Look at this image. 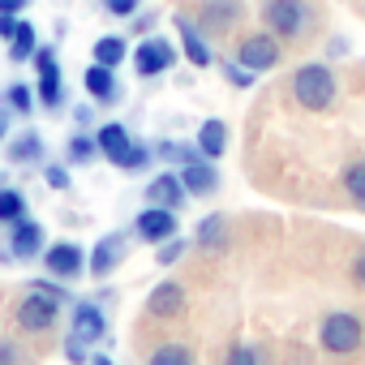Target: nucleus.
I'll return each instance as SVG.
<instances>
[{"label":"nucleus","instance_id":"1","mask_svg":"<svg viewBox=\"0 0 365 365\" xmlns=\"http://www.w3.org/2000/svg\"><path fill=\"white\" fill-rule=\"evenodd\" d=\"M292 99L305 108V112H327L335 99H339V82H335V73L322 65V61H309V65H301L297 73H292Z\"/></svg>","mask_w":365,"mask_h":365},{"label":"nucleus","instance_id":"2","mask_svg":"<svg viewBox=\"0 0 365 365\" xmlns=\"http://www.w3.org/2000/svg\"><path fill=\"white\" fill-rule=\"evenodd\" d=\"M262 26L279 43H297L314 31V9L309 0H262Z\"/></svg>","mask_w":365,"mask_h":365},{"label":"nucleus","instance_id":"3","mask_svg":"<svg viewBox=\"0 0 365 365\" xmlns=\"http://www.w3.org/2000/svg\"><path fill=\"white\" fill-rule=\"evenodd\" d=\"M361 339H365V327H361L356 314L335 309V314H327V318L318 322V344H322L331 356H348V352H356Z\"/></svg>","mask_w":365,"mask_h":365},{"label":"nucleus","instance_id":"4","mask_svg":"<svg viewBox=\"0 0 365 365\" xmlns=\"http://www.w3.org/2000/svg\"><path fill=\"white\" fill-rule=\"evenodd\" d=\"M31 61H35V99H39V108L56 112V108L65 103V82H61V61H56V48H52V43H39Z\"/></svg>","mask_w":365,"mask_h":365},{"label":"nucleus","instance_id":"5","mask_svg":"<svg viewBox=\"0 0 365 365\" xmlns=\"http://www.w3.org/2000/svg\"><path fill=\"white\" fill-rule=\"evenodd\" d=\"M232 61L245 65L250 73H271V69H279V61H284V43H279L271 31H254V35H245V39L237 43Z\"/></svg>","mask_w":365,"mask_h":365},{"label":"nucleus","instance_id":"6","mask_svg":"<svg viewBox=\"0 0 365 365\" xmlns=\"http://www.w3.org/2000/svg\"><path fill=\"white\" fill-rule=\"evenodd\" d=\"M56 318H61V301H52V297H43V292H35V288H31V292L18 301V309H14L18 331H26V335H43V331H52Z\"/></svg>","mask_w":365,"mask_h":365},{"label":"nucleus","instance_id":"7","mask_svg":"<svg viewBox=\"0 0 365 365\" xmlns=\"http://www.w3.org/2000/svg\"><path fill=\"white\" fill-rule=\"evenodd\" d=\"M43 267H48V275H52V279L73 284V279H82V275H86V250H82L78 241H56V245H48V250H43Z\"/></svg>","mask_w":365,"mask_h":365},{"label":"nucleus","instance_id":"8","mask_svg":"<svg viewBox=\"0 0 365 365\" xmlns=\"http://www.w3.org/2000/svg\"><path fill=\"white\" fill-rule=\"evenodd\" d=\"M241 18H245V0H202L194 22L202 26V35H232Z\"/></svg>","mask_w":365,"mask_h":365},{"label":"nucleus","instance_id":"9","mask_svg":"<svg viewBox=\"0 0 365 365\" xmlns=\"http://www.w3.org/2000/svg\"><path fill=\"white\" fill-rule=\"evenodd\" d=\"M172 65H176V48H172V39H163V35L142 39L138 52H133V69H138V78H159V73H168Z\"/></svg>","mask_w":365,"mask_h":365},{"label":"nucleus","instance_id":"10","mask_svg":"<svg viewBox=\"0 0 365 365\" xmlns=\"http://www.w3.org/2000/svg\"><path fill=\"white\" fill-rule=\"evenodd\" d=\"M43 250H48V232L39 220L22 215L18 224H9V254L18 262H35V258H43Z\"/></svg>","mask_w":365,"mask_h":365},{"label":"nucleus","instance_id":"11","mask_svg":"<svg viewBox=\"0 0 365 365\" xmlns=\"http://www.w3.org/2000/svg\"><path fill=\"white\" fill-rule=\"evenodd\" d=\"M172 26H176V35H180V52H185V61H190L194 69H211V65H215V56H211V43H207L202 26H198L194 18L176 14V18H172Z\"/></svg>","mask_w":365,"mask_h":365},{"label":"nucleus","instance_id":"12","mask_svg":"<svg viewBox=\"0 0 365 365\" xmlns=\"http://www.w3.org/2000/svg\"><path fill=\"white\" fill-rule=\"evenodd\" d=\"M176 211H168V207H146V211H138V220H133V232H138V241H146V245H159V241H168V237H176Z\"/></svg>","mask_w":365,"mask_h":365},{"label":"nucleus","instance_id":"13","mask_svg":"<svg viewBox=\"0 0 365 365\" xmlns=\"http://www.w3.org/2000/svg\"><path fill=\"white\" fill-rule=\"evenodd\" d=\"M69 331L86 344H99V339H108V314L95 301H78L73 314H69Z\"/></svg>","mask_w":365,"mask_h":365},{"label":"nucleus","instance_id":"14","mask_svg":"<svg viewBox=\"0 0 365 365\" xmlns=\"http://www.w3.org/2000/svg\"><path fill=\"white\" fill-rule=\"evenodd\" d=\"M146 202L150 207H168V211H180L190 202L185 185H180V172H159L150 185H146Z\"/></svg>","mask_w":365,"mask_h":365},{"label":"nucleus","instance_id":"15","mask_svg":"<svg viewBox=\"0 0 365 365\" xmlns=\"http://www.w3.org/2000/svg\"><path fill=\"white\" fill-rule=\"evenodd\" d=\"M180 309H185V288H180L176 279H163V284H155L150 288V297H146V314L150 318H176Z\"/></svg>","mask_w":365,"mask_h":365},{"label":"nucleus","instance_id":"16","mask_svg":"<svg viewBox=\"0 0 365 365\" xmlns=\"http://www.w3.org/2000/svg\"><path fill=\"white\" fill-rule=\"evenodd\" d=\"M180 185H185L190 198H207V194L220 190V172H215L211 159H194V163L180 168Z\"/></svg>","mask_w":365,"mask_h":365},{"label":"nucleus","instance_id":"17","mask_svg":"<svg viewBox=\"0 0 365 365\" xmlns=\"http://www.w3.org/2000/svg\"><path fill=\"white\" fill-rule=\"evenodd\" d=\"M120 258H125V237H103L95 250H91V258H86V275H95V279H108L116 267H120Z\"/></svg>","mask_w":365,"mask_h":365},{"label":"nucleus","instance_id":"18","mask_svg":"<svg viewBox=\"0 0 365 365\" xmlns=\"http://www.w3.org/2000/svg\"><path fill=\"white\" fill-rule=\"evenodd\" d=\"M82 86L95 103H108V108L120 103V82H116V69H108V65H91L82 73Z\"/></svg>","mask_w":365,"mask_h":365},{"label":"nucleus","instance_id":"19","mask_svg":"<svg viewBox=\"0 0 365 365\" xmlns=\"http://www.w3.org/2000/svg\"><path fill=\"white\" fill-rule=\"evenodd\" d=\"M129 142H133V138H129V129H125L120 120H108V125H99V129H95V146H99V155H103V159H112V163L129 150Z\"/></svg>","mask_w":365,"mask_h":365},{"label":"nucleus","instance_id":"20","mask_svg":"<svg viewBox=\"0 0 365 365\" xmlns=\"http://www.w3.org/2000/svg\"><path fill=\"white\" fill-rule=\"evenodd\" d=\"M194 142H198L202 159H211V163H215V159L228 150V125L211 116V120H202V125H198V138H194Z\"/></svg>","mask_w":365,"mask_h":365},{"label":"nucleus","instance_id":"21","mask_svg":"<svg viewBox=\"0 0 365 365\" xmlns=\"http://www.w3.org/2000/svg\"><path fill=\"white\" fill-rule=\"evenodd\" d=\"M194 245L220 254V250L228 245V220H224V215H207V220H198V228H194Z\"/></svg>","mask_w":365,"mask_h":365},{"label":"nucleus","instance_id":"22","mask_svg":"<svg viewBox=\"0 0 365 365\" xmlns=\"http://www.w3.org/2000/svg\"><path fill=\"white\" fill-rule=\"evenodd\" d=\"M91 56H95V65H108V69H116V65H125V56H129V43H125L120 35H103V39H95Z\"/></svg>","mask_w":365,"mask_h":365},{"label":"nucleus","instance_id":"23","mask_svg":"<svg viewBox=\"0 0 365 365\" xmlns=\"http://www.w3.org/2000/svg\"><path fill=\"white\" fill-rule=\"evenodd\" d=\"M43 155H48V146H43V138H39L35 129L18 133V138L9 142V159H14V163H35V159H43Z\"/></svg>","mask_w":365,"mask_h":365},{"label":"nucleus","instance_id":"24","mask_svg":"<svg viewBox=\"0 0 365 365\" xmlns=\"http://www.w3.org/2000/svg\"><path fill=\"white\" fill-rule=\"evenodd\" d=\"M155 155L159 159H168V163H194V159H202V150H198V142H180V138H163L159 146H155Z\"/></svg>","mask_w":365,"mask_h":365},{"label":"nucleus","instance_id":"25","mask_svg":"<svg viewBox=\"0 0 365 365\" xmlns=\"http://www.w3.org/2000/svg\"><path fill=\"white\" fill-rule=\"evenodd\" d=\"M35 48H39V39H35V26L31 22H18V31H14V39H9V61H31L35 56Z\"/></svg>","mask_w":365,"mask_h":365},{"label":"nucleus","instance_id":"26","mask_svg":"<svg viewBox=\"0 0 365 365\" xmlns=\"http://www.w3.org/2000/svg\"><path fill=\"white\" fill-rule=\"evenodd\" d=\"M344 194L352 198V207L365 211V159H352L344 168Z\"/></svg>","mask_w":365,"mask_h":365},{"label":"nucleus","instance_id":"27","mask_svg":"<svg viewBox=\"0 0 365 365\" xmlns=\"http://www.w3.org/2000/svg\"><path fill=\"white\" fill-rule=\"evenodd\" d=\"M5 108H9L14 116H31V112H35V86L14 82V86L5 91Z\"/></svg>","mask_w":365,"mask_h":365},{"label":"nucleus","instance_id":"28","mask_svg":"<svg viewBox=\"0 0 365 365\" xmlns=\"http://www.w3.org/2000/svg\"><path fill=\"white\" fill-rule=\"evenodd\" d=\"M150 163H155V146H146V142H129V150L116 159L120 172H142V168H150Z\"/></svg>","mask_w":365,"mask_h":365},{"label":"nucleus","instance_id":"29","mask_svg":"<svg viewBox=\"0 0 365 365\" xmlns=\"http://www.w3.org/2000/svg\"><path fill=\"white\" fill-rule=\"evenodd\" d=\"M146 365H194V352H190L185 344H159V348L146 356Z\"/></svg>","mask_w":365,"mask_h":365},{"label":"nucleus","instance_id":"30","mask_svg":"<svg viewBox=\"0 0 365 365\" xmlns=\"http://www.w3.org/2000/svg\"><path fill=\"white\" fill-rule=\"evenodd\" d=\"M26 215V194L22 190H0V224H18Z\"/></svg>","mask_w":365,"mask_h":365},{"label":"nucleus","instance_id":"31","mask_svg":"<svg viewBox=\"0 0 365 365\" xmlns=\"http://www.w3.org/2000/svg\"><path fill=\"white\" fill-rule=\"evenodd\" d=\"M65 155H69V163H91V159L99 155V146H95L91 133H73L69 146H65Z\"/></svg>","mask_w":365,"mask_h":365},{"label":"nucleus","instance_id":"32","mask_svg":"<svg viewBox=\"0 0 365 365\" xmlns=\"http://www.w3.org/2000/svg\"><path fill=\"white\" fill-rule=\"evenodd\" d=\"M185 237H168V241H159L155 245V267H172V262H180V254H185Z\"/></svg>","mask_w":365,"mask_h":365},{"label":"nucleus","instance_id":"33","mask_svg":"<svg viewBox=\"0 0 365 365\" xmlns=\"http://www.w3.org/2000/svg\"><path fill=\"white\" fill-rule=\"evenodd\" d=\"M86 348H91V344H86V339H78L73 331L65 335V361H69V365H86V361H91V352H86Z\"/></svg>","mask_w":365,"mask_h":365},{"label":"nucleus","instance_id":"34","mask_svg":"<svg viewBox=\"0 0 365 365\" xmlns=\"http://www.w3.org/2000/svg\"><path fill=\"white\" fill-rule=\"evenodd\" d=\"M224 365H262V352H258V348H250V344H232Z\"/></svg>","mask_w":365,"mask_h":365},{"label":"nucleus","instance_id":"35","mask_svg":"<svg viewBox=\"0 0 365 365\" xmlns=\"http://www.w3.org/2000/svg\"><path fill=\"white\" fill-rule=\"evenodd\" d=\"M224 78H228L232 86H241V91H245V86H254V78H258V73H250V69H245V65H237V61H224Z\"/></svg>","mask_w":365,"mask_h":365},{"label":"nucleus","instance_id":"36","mask_svg":"<svg viewBox=\"0 0 365 365\" xmlns=\"http://www.w3.org/2000/svg\"><path fill=\"white\" fill-rule=\"evenodd\" d=\"M31 288H35V292H43V297H52V301H61V305L69 301V288H65V279H35Z\"/></svg>","mask_w":365,"mask_h":365},{"label":"nucleus","instance_id":"37","mask_svg":"<svg viewBox=\"0 0 365 365\" xmlns=\"http://www.w3.org/2000/svg\"><path fill=\"white\" fill-rule=\"evenodd\" d=\"M43 180H48L52 190H69V168L65 163H48L43 168Z\"/></svg>","mask_w":365,"mask_h":365},{"label":"nucleus","instance_id":"38","mask_svg":"<svg viewBox=\"0 0 365 365\" xmlns=\"http://www.w3.org/2000/svg\"><path fill=\"white\" fill-rule=\"evenodd\" d=\"M138 5H142V0H103V9H108L112 18H133Z\"/></svg>","mask_w":365,"mask_h":365},{"label":"nucleus","instance_id":"39","mask_svg":"<svg viewBox=\"0 0 365 365\" xmlns=\"http://www.w3.org/2000/svg\"><path fill=\"white\" fill-rule=\"evenodd\" d=\"M0 365H22V348L14 339H0Z\"/></svg>","mask_w":365,"mask_h":365},{"label":"nucleus","instance_id":"40","mask_svg":"<svg viewBox=\"0 0 365 365\" xmlns=\"http://www.w3.org/2000/svg\"><path fill=\"white\" fill-rule=\"evenodd\" d=\"M18 22H22L18 14H0V39H5V43L14 39V31H18Z\"/></svg>","mask_w":365,"mask_h":365},{"label":"nucleus","instance_id":"41","mask_svg":"<svg viewBox=\"0 0 365 365\" xmlns=\"http://www.w3.org/2000/svg\"><path fill=\"white\" fill-rule=\"evenodd\" d=\"M31 0H0V14H22Z\"/></svg>","mask_w":365,"mask_h":365},{"label":"nucleus","instance_id":"42","mask_svg":"<svg viewBox=\"0 0 365 365\" xmlns=\"http://www.w3.org/2000/svg\"><path fill=\"white\" fill-rule=\"evenodd\" d=\"M352 279H356V284H361V288H365V254H361V258H356V267H352Z\"/></svg>","mask_w":365,"mask_h":365},{"label":"nucleus","instance_id":"43","mask_svg":"<svg viewBox=\"0 0 365 365\" xmlns=\"http://www.w3.org/2000/svg\"><path fill=\"white\" fill-rule=\"evenodd\" d=\"M86 365H116V361H112V356H108V352H95V356H91V361H86Z\"/></svg>","mask_w":365,"mask_h":365},{"label":"nucleus","instance_id":"44","mask_svg":"<svg viewBox=\"0 0 365 365\" xmlns=\"http://www.w3.org/2000/svg\"><path fill=\"white\" fill-rule=\"evenodd\" d=\"M5 129H9V112H0V138H5Z\"/></svg>","mask_w":365,"mask_h":365}]
</instances>
